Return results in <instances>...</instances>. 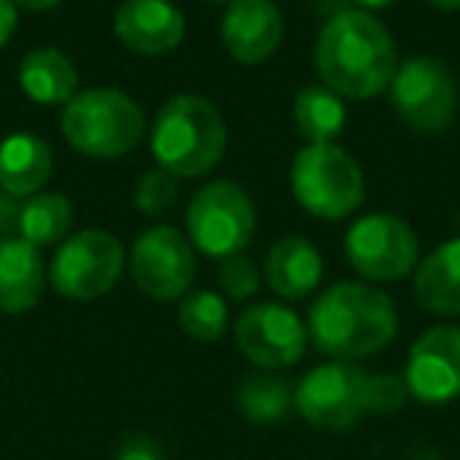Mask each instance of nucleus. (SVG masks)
Returning a JSON list of instances; mask_svg holds the SVG:
<instances>
[{
  "label": "nucleus",
  "mask_w": 460,
  "mask_h": 460,
  "mask_svg": "<svg viewBox=\"0 0 460 460\" xmlns=\"http://www.w3.org/2000/svg\"><path fill=\"white\" fill-rule=\"evenodd\" d=\"M315 73L341 98L382 95L397 70V48L385 22L366 10H341L315 39Z\"/></svg>",
  "instance_id": "f257e3e1"
},
{
  "label": "nucleus",
  "mask_w": 460,
  "mask_h": 460,
  "mask_svg": "<svg viewBox=\"0 0 460 460\" xmlns=\"http://www.w3.org/2000/svg\"><path fill=\"white\" fill-rule=\"evenodd\" d=\"M265 281L281 300H306L325 275V262L306 237H284L265 256Z\"/></svg>",
  "instance_id": "f3484780"
},
{
  "label": "nucleus",
  "mask_w": 460,
  "mask_h": 460,
  "mask_svg": "<svg viewBox=\"0 0 460 460\" xmlns=\"http://www.w3.org/2000/svg\"><path fill=\"white\" fill-rule=\"evenodd\" d=\"M60 133L85 158L114 161L142 142L146 111L120 89H85L64 104Z\"/></svg>",
  "instance_id": "20e7f679"
},
{
  "label": "nucleus",
  "mask_w": 460,
  "mask_h": 460,
  "mask_svg": "<svg viewBox=\"0 0 460 460\" xmlns=\"http://www.w3.org/2000/svg\"><path fill=\"white\" fill-rule=\"evenodd\" d=\"M64 0H13V7L22 13H48V10L60 7Z\"/></svg>",
  "instance_id": "7c9ffc66"
},
{
  "label": "nucleus",
  "mask_w": 460,
  "mask_h": 460,
  "mask_svg": "<svg viewBox=\"0 0 460 460\" xmlns=\"http://www.w3.org/2000/svg\"><path fill=\"white\" fill-rule=\"evenodd\" d=\"M237 407L252 426H278L294 413V388L269 369L250 372L237 388Z\"/></svg>",
  "instance_id": "5701e85b"
},
{
  "label": "nucleus",
  "mask_w": 460,
  "mask_h": 460,
  "mask_svg": "<svg viewBox=\"0 0 460 460\" xmlns=\"http://www.w3.org/2000/svg\"><path fill=\"white\" fill-rule=\"evenodd\" d=\"M180 192V180L173 173H167L164 167H152L139 177L133 190V205L136 211H142L146 217H161L173 208Z\"/></svg>",
  "instance_id": "393cba45"
},
{
  "label": "nucleus",
  "mask_w": 460,
  "mask_h": 460,
  "mask_svg": "<svg viewBox=\"0 0 460 460\" xmlns=\"http://www.w3.org/2000/svg\"><path fill=\"white\" fill-rule=\"evenodd\" d=\"M177 322L180 332L190 334L192 341L215 344L227 332V300L215 290H192L180 300Z\"/></svg>",
  "instance_id": "b1692460"
},
{
  "label": "nucleus",
  "mask_w": 460,
  "mask_h": 460,
  "mask_svg": "<svg viewBox=\"0 0 460 460\" xmlns=\"http://www.w3.org/2000/svg\"><path fill=\"white\" fill-rule=\"evenodd\" d=\"M407 382L397 372H372L369 376V413H397L403 407V401H407Z\"/></svg>",
  "instance_id": "bb28decb"
},
{
  "label": "nucleus",
  "mask_w": 460,
  "mask_h": 460,
  "mask_svg": "<svg viewBox=\"0 0 460 460\" xmlns=\"http://www.w3.org/2000/svg\"><path fill=\"white\" fill-rule=\"evenodd\" d=\"M20 89L41 108H58L76 95L79 70L60 48H35L20 60Z\"/></svg>",
  "instance_id": "aec40b11"
},
{
  "label": "nucleus",
  "mask_w": 460,
  "mask_h": 460,
  "mask_svg": "<svg viewBox=\"0 0 460 460\" xmlns=\"http://www.w3.org/2000/svg\"><path fill=\"white\" fill-rule=\"evenodd\" d=\"M114 460H167L161 445L148 435H127L117 447Z\"/></svg>",
  "instance_id": "cd10ccee"
},
{
  "label": "nucleus",
  "mask_w": 460,
  "mask_h": 460,
  "mask_svg": "<svg viewBox=\"0 0 460 460\" xmlns=\"http://www.w3.org/2000/svg\"><path fill=\"white\" fill-rule=\"evenodd\" d=\"M353 4H359L366 10H385V7H394L397 0H353Z\"/></svg>",
  "instance_id": "473e14b6"
},
{
  "label": "nucleus",
  "mask_w": 460,
  "mask_h": 460,
  "mask_svg": "<svg viewBox=\"0 0 460 460\" xmlns=\"http://www.w3.org/2000/svg\"><path fill=\"white\" fill-rule=\"evenodd\" d=\"M457 230H460V208H457Z\"/></svg>",
  "instance_id": "f704fd0d"
},
{
  "label": "nucleus",
  "mask_w": 460,
  "mask_h": 460,
  "mask_svg": "<svg viewBox=\"0 0 460 460\" xmlns=\"http://www.w3.org/2000/svg\"><path fill=\"white\" fill-rule=\"evenodd\" d=\"M347 108L325 85H306L294 98V127L306 146H328L344 133Z\"/></svg>",
  "instance_id": "412c9836"
},
{
  "label": "nucleus",
  "mask_w": 460,
  "mask_h": 460,
  "mask_svg": "<svg viewBox=\"0 0 460 460\" xmlns=\"http://www.w3.org/2000/svg\"><path fill=\"white\" fill-rule=\"evenodd\" d=\"M54 173V152L41 136L13 133L0 142V190L29 199L45 190Z\"/></svg>",
  "instance_id": "a211bd4d"
},
{
  "label": "nucleus",
  "mask_w": 460,
  "mask_h": 460,
  "mask_svg": "<svg viewBox=\"0 0 460 460\" xmlns=\"http://www.w3.org/2000/svg\"><path fill=\"white\" fill-rule=\"evenodd\" d=\"M290 190L303 211L322 221H344L363 205V167L350 152L328 146H303L290 164Z\"/></svg>",
  "instance_id": "39448f33"
},
{
  "label": "nucleus",
  "mask_w": 460,
  "mask_h": 460,
  "mask_svg": "<svg viewBox=\"0 0 460 460\" xmlns=\"http://www.w3.org/2000/svg\"><path fill=\"white\" fill-rule=\"evenodd\" d=\"M114 35L142 58H161L180 48L186 16L173 0H123L114 10Z\"/></svg>",
  "instance_id": "2eb2a0df"
},
{
  "label": "nucleus",
  "mask_w": 460,
  "mask_h": 460,
  "mask_svg": "<svg viewBox=\"0 0 460 460\" xmlns=\"http://www.w3.org/2000/svg\"><path fill=\"white\" fill-rule=\"evenodd\" d=\"M388 98L401 123L416 133H441L460 108L457 79L438 58H410L397 64Z\"/></svg>",
  "instance_id": "9d476101"
},
{
  "label": "nucleus",
  "mask_w": 460,
  "mask_h": 460,
  "mask_svg": "<svg viewBox=\"0 0 460 460\" xmlns=\"http://www.w3.org/2000/svg\"><path fill=\"white\" fill-rule=\"evenodd\" d=\"M48 284V265L39 246L22 237L0 240V313L22 315L39 306Z\"/></svg>",
  "instance_id": "dca6fc26"
},
{
  "label": "nucleus",
  "mask_w": 460,
  "mask_h": 460,
  "mask_svg": "<svg viewBox=\"0 0 460 460\" xmlns=\"http://www.w3.org/2000/svg\"><path fill=\"white\" fill-rule=\"evenodd\" d=\"M73 202L64 192H35L22 202L20 211V230L16 237H22L32 246H60L73 230Z\"/></svg>",
  "instance_id": "4be33fe9"
},
{
  "label": "nucleus",
  "mask_w": 460,
  "mask_h": 460,
  "mask_svg": "<svg viewBox=\"0 0 460 460\" xmlns=\"http://www.w3.org/2000/svg\"><path fill=\"white\" fill-rule=\"evenodd\" d=\"M306 334L315 350L332 359H366L394 341V300L366 281L332 284L309 306Z\"/></svg>",
  "instance_id": "f03ea898"
},
{
  "label": "nucleus",
  "mask_w": 460,
  "mask_h": 460,
  "mask_svg": "<svg viewBox=\"0 0 460 460\" xmlns=\"http://www.w3.org/2000/svg\"><path fill=\"white\" fill-rule=\"evenodd\" d=\"M155 164L177 180H199L211 173L227 148V123L221 111L202 95H173L155 114L152 136Z\"/></svg>",
  "instance_id": "7ed1b4c3"
},
{
  "label": "nucleus",
  "mask_w": 460,
  "mask_h": 460,
  "mask_svg": "<svg viewBox=\"0 0 460 460\" xmlns=\"http://www.w3.org/2000/svg\"><path fill=\"white\" fill-rule=\"evenodd\" d=\"M20 211H22L20 199L0 190V240H7L10 234L20 230Z\"/></svg>",
  "instance_id": "c85d7f7f"
},
{
  "label": "nucleus",
  "mask_w": 460,
  "mask_h": 460,
  "mask_svg": "<svg viewBox=\"0 0 460 460\" xmlns=\"http://www.w3.org/2000/svg\"><path fill=\"white\" fill-rule=\"evenodd\" d=\"M186 237L208 259L237 256L256 237V205L234 180H211L186 205Z\"/></svg>",
  "instance_id": "423d86ee"
},
{
  "label": "nucleus",
  "mask_w": 460,
  "mask_h": 460,
  "mask_svg": "<svg viewBox=\"0 0 460 460\" xmlns=\"http://www.w3.org/2000/svg\"><path fill=\"white\" fill-rule=\"evenodd\" d=\"M422 4H429V7H435V10H445V13L460 10V0H422Z\"/></svg>",
  "instance_id": "2f4dec72"
},
{
  "label": "nucleus",
  "mask_w": 460,
  "mask_h": 460,
  "mask_svg": "<svg viewBox=\"0 0 460 460\" xmlns=\"http://www.w3.org/2000/svg\"><path fill=\"white\" fill-rule=\"evenodd\" d=\"M344 256L350 269L372 284L403 281L420 262V237L403 217L376 211L350 224L344 237Z\"/></svg>",
  "instance_id": "1a4fd4ad"
},
{
  "label": "nucleus",
  "mask_w": 460,
  "mask_h": 460,
  "mask_svg": "<svg viewBox=\"0 0 460 460\" xmlns=\"http://www.w3.org/2000/svg\"><path fill=\"white\" fill-rule=\"evenodd\" d=\"M127 269V250L123 243L102 227L79 230L58 246L48 281L64 300L89 303L104 296Z\"/></svg>",
  "instance_id": "0eeeda50"
},
{
  "label": "nucleus",
  "mask_w": 460,
  "mask_h": 460,
  "mask_svg": "<svg viewBox=\"0 0 460 460\" xmlns=\"http://www.w3.org/2000/svg\"><path fill=\"white\" fill-rule=\"evenodd\" d=\"M16 16L20 10L13 7V0H0V48L7 45L16 32Z\"/></svg>",
  "instance_id": "c756f323"
},
{
  "label": "nucleus",
  "mask_w": 460,
  "mask_h": 460,
  "mask_svg": "<svg viewBox=\"0 0 460 460\" xmlns=\"http://www.w3.org/2000/svg\"><path fill=\"white\" fill-rule=\"evenodd\" d=\"M410 397L441 407L460 397V328L435 325L413 341L403 369Z\"/></svg>",
  "instance_id": "ddd939ff"
},
{
  "label": "nucleus",
  "mask_w": 460,
  "mask_h": 460,
  "mask_svg": "<svg viewBox=\"0 0 460 460\" xmlns=\"http://www.w3.org/2000/svg\"><path fill=\"white\" fill-rule=\"evenodd\" d=\"M217 288H221L224 300H252L262 288V271L252 262L250 256L237 252V256H227L217 269Z\"/></svg>",
  "instance_id": "a878e982"
},
{
  "label": "nucleus",
  "mask_w": 460,
  "mask_h": 460,
  "mask_svg": "<svg viewBox=\"0 0 460 460\" xmlns=\"http://www.w3.org/2000/svg\"><path fill=\"white\" fill-rule=\"evenodd\" d=\"M129 275L146 296L158 303L183 300L196 281V250L171 224H155L129 250Z\"/></svg>",
  "instance_id": "9b49d317"
},
{
  "label": "nucleus",
  "mask_w": 460,
  "mask_h": 460,
  "mask_svg": "<svg viewBox=\"0 0 460 460\" xmlns=\"http://www.w3.org/2000/svg\"><path fill=\"white\" fill-rule=\"evenodd\" d=\"M237 347L259 369H288L306 353V322L284 303H252L237 319Z\"/></svg>",
  "instance_id": "f8f14e48"
},
{
  "label": "nucleus",
  "mask_w": 460,
  "mask_h": 460,
  "mask_svg": "<svg viewBox=\"0 0 460 460\" xmlns=\"http://www.w3.org/2000/svg\"><path fill=\"white\" fill-rule=\"evenodd\" d=\"M413 296L432 315H460V237L445 240L422 259L413 275Z\"/></svg>",
  "instance_id": "6ab92c4d"
},
{
  "label": "nucleus",
  "mask_w": 460,
  "mask_h": 460,
  "mask_svg": "<svg viewBox=\"0 0 460 460\" xmlns=\"http://www.w3.org/2000/svg\"><path fill=\"white\" fill-rule=\"evenodd\" d=\"M369 369L347 359L315 366L294 388V410L315 429L347 432L369 416Z\"/></svg>",
  "instance_id": "6e6552de"
},
{
  "label": "nucleus",
  "mask_w": 460,
  "mask_h": 460,
  "mask_svg": "<svg viewBox=\"0 0 460 460\" xmlns=\"http://www.w3.org/2000/svg\"><path fill=\"white\" fill-rule=\"evenodd\" d=\"M205 4H221V7H227L230 0H205Z\"/></svg>",
  "instance_id": "72a5a7b5"
},
{
  "label": "nucleus",
  "mask_w": 460,
  "mask_h": 460,
  "mask_svg": "<svg viewBox=\"0 0 460 460\" xmlns=\"http://www.w3.org/2000/svg\"><path fill=\"white\" fill-rule=\"evenodd\" d=\"M284 16L275 0H230L221 16V45L237 64L256 66L278 54Z\"/></svg>",
  "instance_id": "4468645a"
}]
</instances>
